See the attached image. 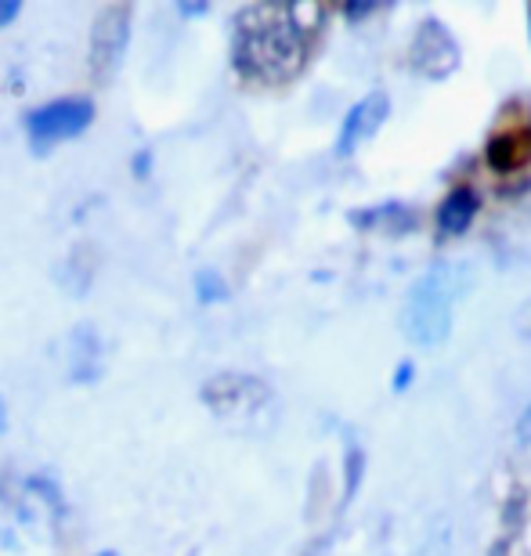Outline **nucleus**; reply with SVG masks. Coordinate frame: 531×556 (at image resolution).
<instances>
[{
  "label": "nucleus",
  "instance_id": "f257e3e1",
  "mask_svg": "<svg viewBox=\"0 0 531 556\" xmlns=\"http://www.w3.org/2000/svg\"><path fill=\"white\" fill-rule=\"evenodd\" d=\"M326 18L323 8H290V4H257L246 8L236 22V48L231 62L246 80L282 84L301 73L312 51V37L318 22Z\"/></svg>",
  "mask_w": 531,
  "mask_h": 556
},
{
  "label": "nucleus",
  "instance_id": "f03ea898",
  "mask_svg": "<svg viewBox=\"0 0 531 556\" xmlns=\"http://www.w3.org/2000/svg\"><path fill=\"white\" fill-rule=\"evenodd\" d=\"M467 289V268L452 261H441L416 278L408 289L402 329L405 337L419 343V348H438L452 332V315H456V300Z\"/></svg>",
  "mask_w": 531,
  "mask_h": 556
},
{
  "label": "nucleus",
  "instance_id": "7ed1b4c3",
  "mask_svg": "<svg viewBox=\"0 0 531 556\" xmlns=\"http://www.w3.org/2000/svg\"><path fill=\"white\" fill-rule=\"evenodd\" d=\"M203 402L217 419L231 427H261L264 416L275 408L271 387L250 372H220L210 383H203Z\"/></svg>",
  "mask_w": 531,
  "mask_h": 556
},
{
  "label": "nucleus",
  "instance_id": "20e7f679",
  "mask_svg": "<svg viewBox=\"0 0 531 556\" xmlns=\"http://www.w3.org/2000/svg\"><path fill=\"white\" fill-rule=\"evenodd\" d=\"M91 124H94L91 98H59V102H48L26 113V135L37 152H48L59 141L80 138Z\"/></svg>",
  "mask_w": 531,
  "mask_h": 556
},
{
  "label": "nucleus",
  "instance_id": "39448f33",
  "mask_svg": "<svg viewBox=\"0 0 531 556\" xmlns=\"http://www.w3.org/2000/svg\"><path fill=\"white\" fill-rule=\"evenodd\" d=\"M127 40H130V8H102L91 26V73L98 80H109L116 73V65L124 62V51H127Z\"/></svg>",
  "mask_w": 531,
  "mask_h": 556
},
{
  "label": "nucleus",
  "instance_id": "423d86ee",
  "mask_svg": "<svg viewBox=\"0 0 531 556\" xmlns=\"http://www.w3.org/2000/svg\"><path fill=\"white\" fill-rule=\"evenodd\" d=\"M413 65L430 80H445L448 73H456L459 65V43L452 40V33L441 26L438 18H427L416 29L413 40Z\"/></svg>",
  "mask_w": 531,
  "mask_h": 556
},
{
  "label": "nucleus",
  "instance_id": "0eeeda50",
  "mask_svg": "<svg viewBox=\"0 0 531 556\" xmlns=\"http://www.w3.org/2000/svg\"><path fill=\"white\" fill-rule=\"evenodd\" d=\"M387 113H391V98H387V91H369L362 102H354L344 127H340V141H337L340 155H347L358 149V144L369 141L376 130L383 127Z\"/></svg>",
  "mask_w": 531,
  "mask_h": 556
},
{
  "label": "nucleus",
  "instance_id": "6e6552de",
  "mask_svg": "<svg viewBox=\"0 0 531 556\" xmlns=\"http://www.w3.org/2000/svg\"><path fill=\"white\" fill-rule=\"evenodd\" d=\"M489 166L500 174H514L521 166L531 163V124H517L510 130H500L492 141H489Z\"/></svg>",
  "mask_w": 531,
  "mask_h": 556
},
{
  "label": "nucleus",
  "instance_id": "1a4fd4ad",
  "mask_svg": "<svg viewBox=\"0 0 531 556\" xmlns=\"http://www.w3.org/2000/svg\"><path fill=\"white\" fill-rule=\"evenodd\" d=\"M478 192L473 188H456V192L445 195V203L438 210V228L445 231V236H463V231L470 228V220L478 217Z\"/></svg>",
  "mask_w": 531,
  "mask_h": 556
},
{
  "label": "nucleus",
  "instance_id": "9d476101",
  "mask_svg": "<svg viewBox=\"0 0 531 556\" xmlns=\"http://www.w3.org/2000/svg\"><path fill=\"white\" fill-rule=\"evenodd\" d=\"M195 296L203 300V304H217V300H225V296H228L225 278H220L214 268L199 271V275H195Z\"/></svg>",
  "mask_w": 531,
  "mask_h": 556
},
{
  "label": "nucleus",
  "instance_id": "9b49d317",
  "mask_svg": "<svg viewBox=\"0 0 531 556\" xmlns=\"http://www.w3.org/2000/svg\"><path fill=\"white\" fill-rule=\"evenodd\" d=\"M18 11H22V0H0V29L11 26V22L18 18Z\"/></svg>",
  "mask_w": 531,
  "mask_h": 556
},
{
  "label": "nucleus",
  "instance_id": "f8f14e48",
  "mask_svg": "<svg viewBox=\"0 0 531 556\" xmlns=\"http://www.w3.org/2000/svg\"><path fill=\"white\" fill-rule=\"evenodd\" d=\"M517 441L531 444V402H528V408L521 413V419H517Z\"/></svg>",
  "mask_w": 531,
  "mask_h": 556
},
{
  "label": "nucleus",
  "instance_id": "ddd939ff",
  "mask_svg": "<svg viewBox=\"0 0 531 556\" xmlns=\"http://www.w3.org/2000/svg\"><path fill=\"white\" fill-rule=\"evenodd\" d=\"M149 166H152V155H149V152H138V155H135V174H138V177H146Z\"/></svg>",
  "mask_w": 531,
  "mask_h": 556
},
{
  "label": "nucleus",
  "instance_id": "4468645a",
  "mask_svg": "<svg viewBox=\"0 0 531 556\" xmlns=\"http://www.w3.org/2000/svg\"><path fill=\"white\" fill-rule=\"evenodd\" d=\"M517 326H521V332L531 340V300H528V307L521 311V318H517Z\"/></svg>",
  "mask_w": 531,
  "mask_h": 556
},
{
  "label": "nucleus",
  "instance_id": "2eb2a0df",
  "mask_svg": "<svg viewBox=\"0 0 531 556\" xmlns=\"http://www.w3.org/2000/svg\"><path fill=\"white\" fill-rule=\"evenodd\" d=\"M181 11L185 15H203V11H210L206 4H181Z\"/></svg>",
  "mask_w": 531,
  "mask_h": 556
},
{
  "label": "nucleus",
  "instance_id": "dca6fc26",
  "mask_svg": "<svg viewBox=\"0 0 531 556\" xmlns=\"http://www.w3.org/2000/svg\"><path fill=\"white\" fill-rule=\"evenodd\" d=\"M8 430V405H4V397H0V433Z\"/></svg>",
  "mask_w": 531,
  "mask_h": 556
},
{
  "label": "nucleus",
  "instance_id": "f3484780",
  "mask_svg": "<svg viewBox=\"0 0 531 556\" xmlns=\"http://www.w3.org/2000/svg\"><path fill=\"white\" fill-rule=\"evenodd\" d=\"M98 556H119V553H113V549H105V553H98Z\"/></svg>",
  "mask_w": 531,
  "mask_h": 556
},
{
  "label": "nucleus",
  "instance_id": "a211bd4d",
  "mask_svg": "<svg viewBox=\"0 0 531 556\" xmlns=\"http://www.w3.org/2000/svg\"><path fill=\"white\" fill-rule=\"evenodd\" d=\"M528 15H531V11H528Z\"/></svg>",
  "mask_w": 531,
  "mask_h": 556
}]
</instances>
